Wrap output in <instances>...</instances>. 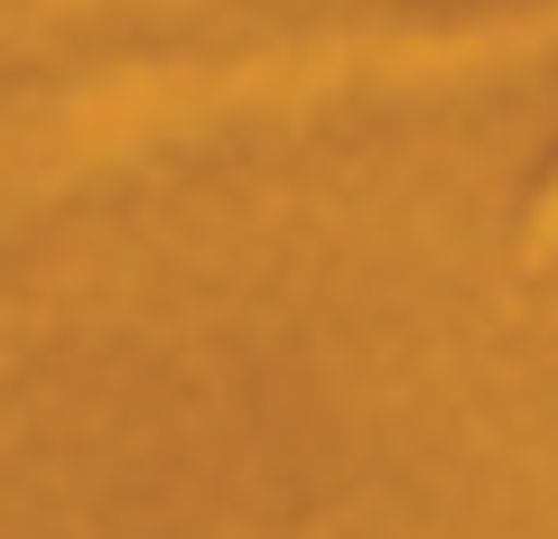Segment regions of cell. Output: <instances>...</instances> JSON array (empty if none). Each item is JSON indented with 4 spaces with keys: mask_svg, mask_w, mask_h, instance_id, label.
I'll return each instance as SVG.
<instances>
[{
    "mask_svg": "<svg viewBox=\"0 0 558 539\" xmlns=\"http://www.w3.org/2000/svg\"><path fill=\"white\" fill-rule=\"evenodd\" d=\"M521 260H558V186L539 196V215H531V242H521Z\"/></svg>",
    "mask_w": 558,
    "mask_h": 539,
    "instance_id": "obj_1",
    "label": "cell"
}]
</instances>
